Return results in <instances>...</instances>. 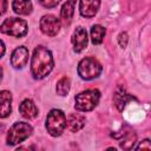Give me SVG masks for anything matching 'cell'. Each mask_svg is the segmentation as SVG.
Here are the masks:
<instances>
[{"label": "cell", "instance_id": "cell-12", "mask_svg": "<svg viewBox=\"0 0 151 151\" xmlns=\"http://www.w3.org/2000/svg\"><path fill=\"white\" fill-rule=\"evenodd\" d=\"M19 111L21 116L26 119H33L38 116V107L31 99H25L19 105Z\"/></svg>", "mask_w": 151, "mask_h": 151}, {"label": "cell", "instance_id": "cell-22", "mask_svg": "<svg viewBox=\"0 0 151 151\" xmlns=\"http://www.w3.org/2000/svg\"><path fill=\"white\" fill-rule=\"evenodd\" d=\"M136 149H137V150H140V149H142V150H143V149L150 150V149H151V144H150V140H149V139H145V140H143V142H142V143H140V144H139V145H138Z\"/></svg>", "mask_w": 151, "mask_h": 151}, {"label": "cell", "instance_id": "cell-14", "mask_svg": "<svg viewBox=\"0 0 151 151\" xmlns=\"http://www.w3.org/2000/svg\"><path fill=\"white\" fill-rule=\"evenodd\" d=\"M12 7L13 11L20 15H28L33 8L31 0H13Z\"/></svg>", "mask_w": 151, "mask_h": 151}, {"label": "cell", "instance_id": "cell-20", "mask_svg": "<svg viewBox=\"0 0 151 151\" xmlns=\"http://www.w3.org/2000/svg\"><path fill=\"white\" fill-rule=\"evenodd\" d=\"M39 2L46 8H53L60 2V0H39Z\"/></svg>", "mask_w": 151, "mask_h": 151}, {"label": "cell", "instance_id": "cell-5", "mask_svg": "<svg viewBox=\"0 0 151 151\" xmlns=\"http://www.w3.org/2000/svg\"><path fill=\"white\" fill-rule=\"evenodd\" d=\"M33 132L32 126L25 122H18L13 124L7 133V145H15L26 140Z\"/></svg>", "mask_w": 151, "mask_h": 151}, {"label": "cell", "instance_id": "cell-7", "mask_svg": "<svg viewBox=\"0 0 151 151\" xmlns=\"http://www.w3.org/2000/svg\"><path fill=\"white\" fill-rule=\"evenodd\" d=\"M39 27L44 34H46L48 37H54L59 33L60 27H61V22L57 17H54L52 14H47L40 19Z\"/></svg>", "mask_w": 151, "mask_h": 151}, {"label": "cell", "instance_id": "cell-21", "mask_svg": "<svg viewBox=\"0 0 151 151\" xmlns=\"http://www.w3.org/2000/svg\"><path fill=\"white\" fill-rule=\"evenodd\" d=\"M127 41H129V38H127V34L124 32V33H120L119 37H118V42L120 45V47H126L127 45Z\"/></svg>", "mask_w": 151, "mask_h": 151}, {"label": "cell", "instance_id": "cell-3", "mask_svg": "<svg viewBox=\"0 0 151 151\" xmlns=\"http://www.w3.org/2000/svg\"><path fill=\"white\" fill-rule=\"evenodd\" d=\"M66 127V116L61 110L53 109L46 117V130L47 132L53 136H60Z\"/></svg>", "mask_w": 151, "mask_h": 151}, {"label": "cell", "instance_id": "cell-11", "mask_svg": "<svg viewBox=\"0 0 151 151\" xmlns=\"http://www.w3.org/2000/svg\"><path fill=\"white\" fill-rule=\"evenodd\" d=\"M12 112V94L9 91H0V118H6Z\"/></svg>", "mask_w": 151, "mask_h": 151}, {"label": "cell", "instance_id": "cell-23", "mask_svg": "<svg viewBox=\"0 0 151 151\" xmlns=\"http://www.w3.org/2000/svg\"><path fill=\"white\" fill-rule=\"evenodd\" d=\"M7 9V0H0V15H2Z\"/></svg>", "mask_w": 151, "mask_h": 151}, {"label": "cell", "instance_id": "cell-24", "mask_svg": "<svg viewBox=\"0 0 151 151\" xmlns=\"http://www.w3.org/2000/svg\"><path fill=\"white\" fill-rule=\"evenodd\" d=\"M5 51H6V47H5V44L2 40H0V59L4 57L5 54Z\"/></svg>", "mask_w": 151, "mask_h": 151}, {"label": "cell", "instance_id": "cell-4", "mask_svg": "<svg viewBox=\"0 0 151 151\" xmlns=\"http://www.w3.org/2000/svg\"><path fill=\"white\" fill-rule=\"evenodd\" d=\"M101 70L103 67L100 63L92 57H86L81 59L78 64V74L84 80H92L99 77Z\"/></svg>", "mask_w": 151, "mask_h": 151}, {"label": "cell", "instance_id": "cell-2", "mask_svg": "<svg viewBox=\"0 0 151 151\" xmlns=\"http://www.w3.org/2000/svg\"><path fill=\"white\" fill-rule=\"evenodd\" d=\"M100 99V92L96 88H92V90H86L84 92H80L74 98V107L78 110V111H81V112H87V111H91L93 110L98 101Z\"/></svg>", "mask_w": 151, "mask_h": 151}, {"label": "cell", "instance_id": "cell-13", "mask_svg": "<svg viewBox=\"0 0 151 151\" xmlns=\"http://www.w3.org/2000/svg\"><path fill=\"white\" fill-rule=\"evenodd\" d=\"M85 122H86L85 116H83L80 113H71L66 120L67 127L71 132H77V131L81 130L85 125Z\"/></svg>", "mask_w": 151, "mask_h": 151}, {"label": "cell", "instance_id": "cell-15", "mask_svg": "<svg viewBox=\"0 0 151 151\" xmlns=\"http://www.w3.org/2000/svg\"><path fill=\"white\" fill-rule=\"evenodd\" d=\"M131 97L126 93V91L123 88V87H119L117 88V91L114 92V96H113V100H114V105L117 106V109L119 111H123L127 100H130Z\"/></svg>", "mask_w": 151, "mask_h": 151}, {"label": "cell", "instance_id": "cell-1", "mask_svg": "<svg viewBox=\"0 0 151 151\" xmlns=\"http://www.w3.org/2000/svg\"><path fill=\"white\" fill-rule=\"evenodd\" d=\"M54 66L51 51L45 46H37L33 51L31 61V72L35 79H42L48 76Z\"/></svg>", "mask_w": 151, "mask_h": 151}, {"label": "cell", "instance_id": "cell-10", "mask_svg": "<svg viewBox=\"0 0 151 151\" xmlns=\"http://www.w3.org/2000/svg\"><path fill=\"white\" fill-rule=\"evenodd\" d=\"M100 6V0H80L79 11L85 18H92L97 14Z\"/></svg>", "mask_w": 151, "mask_h": 151}, {"label": "cell", "instance_id": "cell-18", "mask_svg": "<svg viewBox=\"0 0 151 151\" xmlns=\"http://www.w3.org/2000/svg\"><path fill=\"white\" fill-rule=\"evenodd\" d=\"M124 138L122 139L120 142V147L124 149V150H130L133 147L134 143H136V139H137V136L133 131H129V132H125V134L123 136Z\"/></svg>", "mask_w": 151, "mask_h": 151}, {"label": "cell", "instance_id": "cell-8", "mask_svg": "<svg viewBox=\"0 0 151 151\" xmlns=\"http://www.w3.org/2000/svg\"><path fill=\"white\" fill-rule=\"evenodd\" d=\"M28 50L25 46L17 47L11 55V64L14 68H22L28 61Z\"/></svg>", "mask_w": 151, "mask_h": 151}, {"label": "cell", "instance_id": "cell-6", "mask_svg": "<svg viewBox=\"0 0 151 151\" xmlns=\"http://www.w3.org/2000/svg\"><path fill=\"white\" fill-rule=\"evenodd\" d=\"M27 31H28L27 22L19 18H8L0 26L1 33L14 37V38H21L26 35Z\"/></svg>", "mask_w": 151, "mask_h": 151}, {"label": "cell", "instance_id": "cell-9", "mask_svg": "<svg viewBox=\"0 0 151 151\" xmlns=\"http://www.w3.org/2000/svg\"><path fill=\"white\" fill-rule=\"evenodd\" d=\"M72 44H73V48L76 52H81L84 48H86L87 46V33L85 31V28L83 27H77L72 34Z\"/></svg>", "mask_w": 151, "mask_h": 151}, {"label": "cell", "instance_id": "cell-25", "mask_svg": "<svg viewBox=\"0 0 151 151\" xmlns=\"http://www.w3.org/2000/svg\"><path fill=\"white\" fill-rule=\"evenodd\" d=\"M1 79H2V68L0 67V81H1Z\"/></svg>", "mask_w": 151, "mask_h": 151}, {"label": "cell", "instance_id": "cell-17", "mask_svg": "<svg viewBox=\"0 0 151 151\" xmlns=\"http://www.w3.org/2000/svg\"><path fill=\"white\" fill-rule=\"evenodd\" d=\"M106 29L101 25H93L91 28V40L94 45H99L103 42Z\"/></svg>", "mask_w": 151, "mask_h": 151}, {"label": "cell", "instance_id": "cell-19", "mask_svg": "<svg viewBox=\"0 0 151 151\" xmlns=\"http://www.w3.org/2000/svg\"><path fill=\"white\" fill-rule=\"evenodd\" d=\"M70 87H71V81L67 77H63L58 83H57V87H55V91L59 96L64 97V96H67L68 91H70Z\"/></svg>", "mask_w": 151, "mask_h": 151}, {"label": "cell", "instance_id": "cell-16", "mask_svg": "<svg viewBox=\"0 0 151 151\" xmlns=\"http://www.w3.org/2000/svg\"><path fill=\"white\" fill-rule=\"evenodd\" d=\"M74 4H76V0H67L63 5V7L60 9V15H61L63 20L65 22H67V24L73 18V14H74Z\"/></svg>", "mask_w": 151, "mask_h": 151}]
</instances>
